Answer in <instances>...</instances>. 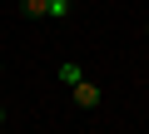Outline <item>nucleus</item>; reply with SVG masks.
<instances>
[{"label":"nucleus","mask_w":149,"mask_h":134,"mask_svg":"<svg viewBox=\"0 0 149 134\" xmlns=\"http://www.w3.org/2000/svg\"><path fill=\"white\" fill-rule=\"evenodd\" d=\"M20 15H30V20H65L70 0H20Z\"/></svg>","instance_id":"nucleus-1"},{"label":"nucleus","mask_w":149,"mask_h":134,"mask_svg":"<svg viewBox=\"0 0 149 134\" xmlns=\"http://www.w3.org/2000/svg\"><path fill=\"white\" fill-rule=\"evenodd\" d=\"M70 99L80 104V109H100V104H104V90H100L95 80H85V75H80V80L70 85Z\"/></svg>","instance_id":"nucleus-2"},{"label":"nucleus","mask_w":149,"mask_h":134,"mask_svg":"<svg viewBox=\"0 0 149 134\" xmlns=\"http://www.w3.org/2000/svg\"><path fill=\"white\" fill-rule=\"evenodd\" d=\"M0 124H5V109H0Z\"/></svg>","instance_id":"nucleus-3"}]
</instances>
